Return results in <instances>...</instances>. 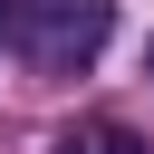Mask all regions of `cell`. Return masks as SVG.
Returning a JSON list of instances; mask_svg holds the SVG:
<instances>
[{"instance_id":"1","label":"cell","mask_w":154,"mask_h":154,"mask_svg":"<svg viewBox=\"0 0 154 154\" xmlns=\"http://www.w3.org/2000/svg\"><path fill=\"white\" fill-rule=\"evenodd\" d=\"M10 19H19L29 58H38L48 77H77V67L106 48V29H116V0H19Z\"/></svg>"},{"instance_id":"2","label":"cell","mask_w":154,"mask_h":154,"mask_svg":"<svg viewBox=\"0 0 154 154\" xmlns=\"http://www.w3.org/2000/svg\"><path fill=\"white\" fill-rule=\"evenodd\" d=\"M58 154H154V144H144L135 125H77V135H67Z\"/></svg>"},{"instance_id":"3","label":"cell","mask_w":154,"mask_h":154,"mask_svg":"<svg viewBox=\"0 0 154 154\" xmlns=\"http://www.w3.org/2000/svg\"><path fill=\"white\" fill-rule=\"evenodd\" d=\"M10 10H19V0H0V19H10Z\"/></svg>"},{"instance_id":"4","label":"cell","mask_w":154,"mask_h":154,"mask_svg":"<svg viewBox=\"0 0 154 154\" xmlns=\"http://www.w3.org/2000/svg\"><path fill=\"white\" fill-rule=\"evenodd\" d=\"M144 67H154V48H144Z\"/></svg>"}]
</instances>
